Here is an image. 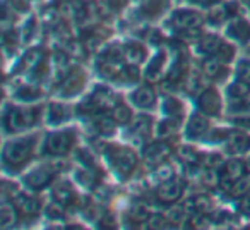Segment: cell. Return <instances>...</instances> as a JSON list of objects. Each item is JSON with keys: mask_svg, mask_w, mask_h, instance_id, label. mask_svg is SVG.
I'll return each instance as SVG.
<instances>
[{"mask_svg": "<svg viewBox=\"0 0 250 230\" xmlns=\"http://www.w3.org/2000/svg\"><path fill=\"white\" fill-rule=\"evenodd\" d=\"M108 4L111 5V7H120V5H124L127 0H106Z\"/></svg>", "mask_w": 250, "mask_h": 230, "instance_id": "42", "label": "cell"}, {"mask_svg": "<svg viewBox=\"0 0 250 230\" xmlns=\"http://www.w3.org/2000/svg\"><path fill=\"white\" fill-rule=\"evenodd\" d=\"M129 101L132 103V107L139 108V110H153L158 103V94L153 86L141 84L129 93Z\"/></svg>", "mask_w": 250, "mask_h": 230, "instance_id": "14", "label": "cell"}, {"mask_svg": "<svg viewBox=\"0 0 250 230\" xmlns=\"http://www.w3.org/2000/svg\"><path fill=\"white\" fill-rule=\"evenodd\" d=\"M127 127H129L130 134H134L136 141L146 144V143H149L151 134H153V131H154L153 117H149V115H146V114H141V115H137V117H134V120Z\"/></svg>", "mask_w": 250, "mask_h": 230, "instance_id": "15", "label": "cell"}, {"mask_svg": "<svg viewBox=\"0 0 250 230\" xmlns=\"http://www.w3.org/2000/svg\"><path fill=\"white\" fill-rule=\"evenodd\" d=\"M247 165H249V172H250V155L247 157Z\"/></svg>", "mask_w": 250, "mask_h": 230, "instance_id": "44", "label": "cell"}, {"mask_svg": "<svg viewBox=\"0 0 250 230\" xmlns=\"http://www.w3.org/2000/svg\"><path fill=\"white\" fill-rule=\"evenodd\" d=\"M206 23H208L206 21V14H202L199 9L194 7L177 9L168 18V26L173 28L178 35L185 31H192V29H202V26Z\"/></svg>", "mask_w": 250, "mask_h": 230, "instance_id": "6", "label": "cell"}, {"mask_svg": "<svg viewBox=\"0 0 250 230\" xmlns=\"http://www.w3.org/2000/svg\"><path fill=\"white\" fill-rule=\"evenodd\" d=\"M67 2H74V0H67Z\"/></svg>", "mask_w": 250, "mask_h": 230, "instance_id": "45", "label": "cell"}, {"mask_svg": "<svg viewBox=\"0 0 250 230\" xmlns=\"http://www.w3.org/2000/svg\"><path fill=\"white\" fill-rule=\"evenodd\" d=\"M178 129H180V117H165L156 124L154 133L158 134L160 139H168L170 136L177 134Z\"/></svg>", "mask_w": 250, "mask_h": 230, "instance_id": "27", "label": "cell"}, {"mask_svg": "<svg viewBox=\"0 0 250 230\" xmlns=\"http://www.w3.org/2000/svg\"><path fill=\"white\" fill-rule=\"evenodd\" d=\"M168 0H143L141 4V14L146 19H156L167 11Z\"/></svg>", "mask_w": 250, "mask_h": 230, "instance_id": "28", "label": "cell"}, {"mask_svg": "<svg viewBox=\"0 0 250 230\" xmlns=\"http://www.w3.org/2000/svg\"><path fill=\"white\" fill-rule=\"evenodd\" d=\"M233 79L243 81V83H250V60L240 59L233 70Z\"/></svg>", "mask_w": 250, "mask_h": 230, "instance_id": "36", "label": "cell"}, {"mask_svg": "<svg viewBox=\"0 0 250 230\" xmlns=\"http://www.w3.org/2000/svg\"><path fill=\"white\" fill-rule=\"evenodd\" d=\"M86 81L87 76L84 72V69L81 67H74L70 69L69 72L63 76V79L60 81V86H59V93L62 98H72L76 94H79L81 91L84 90L86 86Z\"/></svg>", "mask_w": 250, "mask_h": 230, "instance_id": "12", "label": "cell"}, {"mask_svg": "<svg viewBox=\"0 0 250 230\" xmlns=\"http://www.w3.org/2000/svg\"><path fill=\"white\" fill-rule=\"evenodd\" d=\"M161 114L165 117H182L184 114V103L173 94H167L161 100Z\"/></svg>", "mask_w": 250, "mask_h": 230, "instance_id": "29", "label": "cell"}, {"mask_svg": "<svg viewBox=\"0 0 250 230\" xmlns=\"http://www.w3.org/2000/svg\"><path fill=\"white\" fill-rule=\"evenodd\" d=\"M250 191V174L245 175V177L238 179V181H235L231 184V187L228 189V196L229 198H235V199H240L243 194H247V192Z\"/></svg>", "mask_w": 250, "mask_h": 230, "instance_id": "32", "label": "cell"}, {"mask_svg": "<svg viewBox=\"0 0 250 230\" xmlns=\"http://www.w3.org/2000/svg\"><path fill=\"white\" fill-rule=\"evenodd\" d=\"M202 74L206 76V79H211L216 81V83H221L228 77L229 69H228V64L221 62L219 59L216 57H204L202 59V67H201Z\"/></svg>", "mask_w": 250, "mask_h": 230, "instance_id": "16", "label": "cell"}, {"mask_svg": "<svg viewBox=\"0 0 250 230\" xmlns=\"http://www.w3.org/2000/svg\"><path fill=\"white\" fill-rule=\"evenodd\" d=\"M52 196L57 203L63 205L65 208L76 205L79 196H77V191L74 189V185L67 181H57L55 184L52 185Z\"/></svg>", "mask_w": 250, "mask_h": 230, "instance_id": "18", "label": "cell"}, {"mask_svg": "<svg viewBox=\"0 0 250 230\" xmlns=\"http://www.w3.org/2000/svg\"><path fill=\"white\" fill-rule=\"evenodd\" d=\"M223 43V38L214 33H202L201 38L195 42V50L202 57H214L218 53L219 46Z\"/></svg>", "mask_w": 250, "mask_h": 230, "instance_id": "21", "label": "cell"}, {"mask_svg": "<svg viewBox=\"0 0 250 230\" xmlns=\"http://www.w3.org/2000/svg\"><path fill=\"white\" fill-rule=\"evenodd\" d=\"M104 158H106L110 168L120 177H130L139 167V155L132 150L130 146H124V144H115L110 143L104 146Z\"/></svg>", "mask_w": 250, "mask_h": 230, "instance_id": "5", "label": "cell"}, {"mask_svg": "<svg viewBox=\"0 0 250 230\" xmlns=\"http://www.w3.org/2000/svg\"><path fill=\"white\" fill-rule=\"evenodd\" d=\"M177 155L185 165L188 167H197V165H204V158H206V153L199 151L195 146L192 144H182L180 148L177 150Z\"/></svg>", "mask_w": 250, "mask_h": 230, "instance_id": "24", "label": "cell"}, {"mask_svg": "<svg viewBox=\"0 0 250 230\" xmlns=\"http://www.w3.org/2000/svg\"><path fill=\"white\" fill-rule=\"evenodd\" d=\"M70 117V108L63 103H50L45 108V119L50 126H59V124L69 120Z\"/></svg>", "mask_w": 250, "mask_h": 230, "instance_id": "22", "label": "cell"}, {"mask_svg": "<svg viewBox=\"0 0 250 230\" xmlns=\"http://www.w3.org/2000/svg\"><path fill=\"white\" fill-rule=\"evenodd\" d=\"M165 70H167V50H158L147 60V66L144 67L143 76L147 81H158L165 76Z\"/></svg>", "mask_w": 250, "mask_h": 230, "instance_id": "20", "label": "cell"}, {"mask_svg": "<svg viewBox=\"0 0 250 230\" xmlns=\"http://www.w3.org/2000/svg\"><path fill=\"white\" fill-rule=\"evenodd\" d=\"M42 146V136L38 133H21L9 138L2 148V167L7 174L16 175L22 172L35 158Z\"/></svg>", "mask_w": 250, "mask_h": 230, "instance_id": "1", "label": "cell"}, {"mask_svg": "<svg viewBox=\"0 0 250 230\" xmlns=\"http://www.w3.org/2000/svg\"><path fill=\"white\" fill-rule=\"evenodd\" d=\"M235 53H236V48H235V45H233V42H229V40H223L221 46H219L218 53H216L214 57L229 66V64L233 62V59H235Z\"/></svg>", "mask_w": 250, "mask_h": 230, "instance_id": "33", "label": "cell"}, {"mask_svg": "<svg viewBox=\"0 0 250 230\" xmlns=\"http://www.w3.org/2000/svg\"><path fill=\"white\" fill-rule=\"evenodd\" d=\"M12 12H28L29 11V0H12Z\"/></svg>", "mask_w": 250, "mask_h": 230, "instance_id": "41", "label": "cell"}, {"mask_svg": "<svg viewBox=\"0 0 250 230\" xmlns=\"http://www.w3.org/2000/svg\"><path fill=\"white\" fill-rule=\"evenodd\" d=\"M185 194V182L180 177H173L167 182H161L156 187V199L163 205H177Z\"/></svg>", "mask_w": 250, "mask_h": 230, "instance_id": "11", "label": "cell"}, {"mask_svg": "<svg viewBox=\"0 0 250 230\" xmlns=\"http://www.w3.org/2000/svg\"><path fill=\"white\" fill-rule=\"evenodd\" d=\"M223 163H225V158L223 155L219 153H206V158H204V165L202 167L206 168H212V170H221Z\"/></svg>", "mask_w": 250, "mask_h": 230, "instance_id": "37", "label": "cell"}, {"mask_svg": "<svg viewBox=\"0 0 250 230\" xmlns=\"http://www.w3.org/2000/svg\"><path fill=\"white\" fill-rule=\"evenodd\" d=\"M45 119V107L40 103L5 105L4 131L7 134L29 133Z\"/></svg>", "mask_w": 250, "mask_h": 230, "instance_id": "2", "label": "cell"}, {"mask_svg": "<svg viewBox=\"0 0 250 230\" xmlns=\"http://www.w3.org/2000/svg\"><path fill=\"white\" fill-rule=\"evenodd\" d=\"M229 134H231V129H211L209 131V134L206 136V139L211 141V143H226V139L229 138ZM204 139V141H206Z\"/></svg>", "mask_w": 250, "mask_h": 230, "instance_id": "38", "label": "cell"}, {"mask_svg": "<svg viewBox=\"0 0 250 230\" xmlns=\"http://www.w3.org/2000/svg\"><path fill=\"white\" fill-rule=\"evenodd\" d=\"M167 216L170 220L171 227H182L190 220V215L188 211L185 209L184 205H170L168 206V211H167Z\"/></svg>", "mask_w": 250, "mask_h": 230, "instance_id": "30", "label": "cell"}, {"mask_svg": "<svg viewBox=\"0 0 250 230\" xmlns=\"http://www.w3.org/2000/svg\"><path fill=\"white\" fill-rule=\"evenodd\" d=\"M226 40L236 43V45H247L250 42V23L242 16L229 19L225 28Z\"/></svg>", "mask_w": 250, "mask_h": 230, "instance_id": "13", "label": "cell"}, {"mask_svg": "<svg viewBox=\"0 0 250 230\" xmlns=\"http://www.w3.org/2000/svg\"><path fill=\"white\" fill-rule=\"evenodd\" d=\"M81 2H84V4H93V2H96V0H81Z\"/></svg>", "mask_w": 250, "mask_h": 230, "instance_id": "43", "label": "cell"}, {"mask_svg": "<svg viewBox=\"0 0 250 230\" xmlns=\"http://www.w3.org/2000/svg\"><path fill=\"white\" fill-rule=\"evenodd\" d=\"M147 229H153V230H161V229H167V227H171L170 220H168L167 213H151L147 222L144 223Z\"/></svg>", "mask_w": 250, "mask_h": 230, "instance_id": "35", "label": "cell"}, {"mask_svg": "<svg viewBox=\"0 0 250 230\" xmlns=\"http://www.w3.org/2000/svg\"><path fill=\"white\" fill-rule=\"evenodd\" d=\"M77 139H79L77 131L72 127L55 129L43 138L40 151L46 158H65L67 155L76 150Z\"/></svg>", "mask_w": 250, "mask_h": 230, "instance_id": "3", "label": "cell"}, {"mask_svg": "<svg viewBox=\"0 0 250 230\" xmlns=\"http://www.w3.org/2000/svg\"><path fill=\"white\" fill-rule=\"evenodd\" d=\"M171 155H173V148L168 143V139H160L158 138L156 141L146 143L143 148V160L153 168L168 161Z\"/></svg>", "mask_w": 250, "mask_h": 230, "instance_id": "8", "label": "cell"}, {"mask_svg": "<svg viewBox=\"0 0 250 230\" xmlns=\"http://www.w3.org/2000/svg\"><path fill=\"white\" fill-rule=\"evenodd\" d=\"M195 105H197V110L206 114L208 117H218L223 110L221 94L214 86H206L195 96Z\"/></svg>", "mask_w": 250, "mask_h": 230, "instance_id": "9", "label": "cell"}, {"mask_svg": "<svg viewBox=\"0 0 250 230\" xmlns=\"http://www.w3.org/2000/svg\"><path fill=\"white\" fill-rule=\"evenodd\" d=\"M225 148L229 155L233 157H240V155H245L247 151H250V133L242 129H233L229 138L226 139Z\"/></svg>", "mask_w": 250, "mask_h": 230, "instance_id": "17", "label": "cell"}, {"mask_svg": "<svg viewBox=\"0 0 250 230\" xmlns=\"http://www.w3.org/2000/svg\"><path fill=\"white\" fill-rule=\"evenodd\" d=\"M233 124H235L236 129H242V131L250 133V114H243V115L235 117V119H233Z\"/></svg>", "mask_w": 250, "mask_h": 230, "instance_id": "39", "label": "cell"}, {"mask_svg": "<svg viewBox=\"0 0 250 230\" xmlns=\"http://www.w3.org/2000/svg\"><path fill=\"white\" fill-rule=\"evenodd\" d=\"M236 208H238V211L242 213V215L250 216V191L238 199V206H236Z\"/></svg>", "mask_w": 250, "mask_h": 230, "instance_id": "40", "label": "cell"}, {"mask_svg": "<svg viewBox=\"0 0 250 230\" xmlns=\"http://www.w3.org/2000/svg\"><path fill=\"white\" fill-rule=\"evenodd\" d=\"M43 96V90L36 84H22L14 91V100H18L19 103H36L40 98Z\"/></svg>", "mask_w": 250, "mask_h": 230, "instance_id": "25", "label": "cell"}, {"mask_svg": "<svg viewBox=\"0 0 250 230\" xmlns=\"http://www.w3.org/2000/svg\"><path fill=\"white\" fill-rule=\"evenodd\" d=\"M9 201L18 208V211L21 213V216H38L43 211V201L38 198V192L28 191V189H19L14 187V191H11L9 194Z\"/></svg>", "mask_w": 250, "mask_h": 230, "instance_id": "7", "label": "cell"}, {"mask_svg": "<svg viewBox=\"0 0 250 230\" xmlns=\"http://www.w3.org/2000/svg\"><path fill=\"white\" fill-rule=\"evenodd\" d=\"M122 46H124V59L127 64L141 67L144 62H147V48L144 43L130 40V42H125Z\"/></svg>", "mask_w": 250, "mask_h": 230, "instance_id": "19", "label": "cell"}, {"mask_svg": "<svg viewBox=\"0 0 250 230\" xmlns=\"http://www.w3.org/2000/svg\"><path fill=\"white\" fill-rule=\"evenodd\" d=\"M151 213L153 211H151L147 205H144V203H134V205L129 208V211H127V218L144 225V223L147 222V218H149Z\"/></svg>", "mask_w": 250, "mask_h": 230, "instance_id": "31", "label": "cell"}, {"mask_svg": "<svg viewBox=\"0 0 250 230\" xmlns=\"http://www.w3.org/2000/svg\"><path fill=\"white\" fill-rule=\"evenodd\" d=\"M108 114H110V117L118 124V126H125V127L129 126V124L134 120V117H136L132 108H130L127 103H122V101H117Z\"/></svg>", "mask_w": 250, "mask_h": 230, "instance_id": "26", "label": "cell"}, {"mask_svg": "<svg viewBox=\"0 0 250 230\" xmlns=\"http://www.w3.org/2000/svg\"><path fill=\"white\" fill-rule=\"evenodd\" d=\"M154 177H156L158 184H161V182H167V181H170V179L177 177V174H175L173 165H171L170 161H165V163L154 167Z\"/></svg>", "mask_w": 250, "mask_h": 230, "instance_id": "34", "label": "cell"}, {"mask_svg": "<svg viewBox=\"0 0 250 230\" xmlns=\"http://www.w3.org/2000/svg\"><path fill=\"white\" fill-rule=\"evenodd\" d=\"M211 131V117H208L202 112H194L188 117L184 127V136L187 141H201L206 139V136Z\"/></svg>", "mask_w": 250, "mask_h": 230, "instance_id": "10", "label": "cell"}, {"mask_svg": "<svg viewBox=\"0 0 250 230\" xmlns=\"http://www.w3.org/2000/svg\"><path fill=\"white\" fill-rule=\"evenodd\" d=\"M19 218H22V216L18 211V208L9 199H4L2 208H0V229L2 230L12 229L14 225H18Z\"/></svg>", "mask_w": 250, "mask_h": 230, "instance_id": "23", "label": "cell"}, {"mask_svg": "<svg viewBox=\"0 0 250 230\" xmlns=\"http://www.w3.org/2000/svg\"><path fill=\"white\" fill-rule=\"evenodd\" d=\"M62 170L63 163L60 161V158H53L52 161H45V163L29 168L22 175V184H24V187L28 191L42 192L55 184Z\"/></svg>", "mask_w": 250, "mask_h": 230, "instance_id": "4", "label": "cell"}]
</instances>
